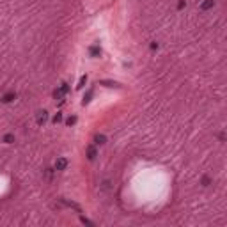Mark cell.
Instances as JSON below:
<instances>
[{
	"mask_svg": "<svg viewBox=\"0 0 227 227\" xmlns=\"http://www.w3.org/2000/svg\"><path fill=\"white\" fill-rule=\"evenodd\" d=\"M36 121H37L39 126L44 124V123L48 121V112H46V110H39V112H37V116H36Z\"/></svg>",
	"mask_w": 227,
	"mask_h": 227,
	"instance_id": "6da1fadb",
	"label": "cell"
},
{
	"mask_svg": "<svg viewBox=\"0 0 227 227\" xmlns=\"http://www.w3.org/2000/svg\"><path fill=\"white\" fill-rule=\"evenodd\" d=\"M67 167V160L66 158H57V162H55V170H64Z\"/></svg>",
	"mask_w": 227,
	"mask_h": 227,
	"instance_id": "7a4b0ae2",
	"label": "cell"
},
{
	"mask_svg": "<svg viewBox=\"0 0 227 227\" xmlns=\"http://www.w3.org/2000/svg\"><path fill=\"white\" fill-rule=\"evenodd\" d=\"M96 156H98L96 147H94V146H89V147H87V158H89V160H94Z\"/></svg>",
	"mask_w": 227,
	"mask_h": 227,
	"instance_id": "3957f363",
	"label": "cell"
},
{
	"mask_svg": "<svg viewBox=\"0 0 227 227\" xmlns=\"http://www.w3.org/2000/svg\"><path fill=\"white\" fill-rule=\"evenodd\" d=\"M89 53H90V57H99V55H101V48L94 44V46L89 48Z\"/></svg>",
	"mask_w": 227,
	"mask_h": 227,
	"instance_id": "277c9868",
	"label": "cell"
},
{
	"mask_svg": "<svg viewBox=\"0 0 227 227\" xmlns=\"http://www.w3.org/2000/svg\"><path fill=\"white\" fill-rule=\"evenodd\" d=\"M213 6H215L213 0H204V2L200 4V9H202V11H208V9H211Z\"/></svg>",
	"mask_w": 227,
	"mask_h": 227,
	"instance_id": "5b68a950",
	"label": "cell"
},
{
	"mask_svg": "<svg viewBox=\"0 0 227 227\" xmlns=\"http://www.w3.org/2000/svg\"><path fill=\"white\" fill-rule=\"evenodd\" d=\"M14 98H16V94H14V92H7V94H4L2 101H4V103H11V101H13Z\"/></svg>",
	"mask_w": 227,
	"mask_h": 227,
	"instance_id": "8992f818",
	"label": "cell"
},
{
	"mask_svg": "<svg viewBox=\"0 0 227 227\" xmlns=\"http://www.w3.org/2000/svg\"><path fill=\"white\" fill-rule=\"evenodd\" d=\"M94 142H96V144H105V142H106V137H105V135H96V137H94Z\"/></svg>",
	"mask_w": 227,
	"mask_h": 227,
	"instance_id": "52a82bcc",
	"label": "cell"
},
{
	"mask_svg": "<svg viewBox=\"0 0 227 227\" xmlns=\"http://www.w3.org/2000/svg\"><path fill=\"white\" fill-rule=\"evenodd\" d=\"M53 98H55V99H59V101L62 103V98H64V92H62V90H60V89H57V90H55V92H53Z\"/></svg>",
	"mask_w": 227,
	"mask_h": 227,
	"instance_id": "ba28073f",
	"label": "cell"
},
{
	"mask_svg": "<svg viewBox=\"0 0 227 227\" xmlns=\"http://www.w3.org/2000/svg\"><path fill=\"white\" fill-rule=\"evenodd\" d=\"M4 142L6 144H11V142H14V135H11V133H7L6 137H4Z\"/></svg>",
	"mask_w": 227,
	"mask_h": 227,
	"instance_id": "9c48e42d",
	"label": "cell"
},
{
	"mask_svg": "<svg viewBox=\"0 0 227 227\" xmlns=\"http://www.w3.org/2000/svg\"><path fill=\"white\" fill-rule=\"evenodd\" d=\"M90 98H92V90H89V92L85 94V98H83V101H82V103H83V105H87V103L90 101Z\"/></svg>",
	"mask_w": 227,
	"mask_h": 227,
	"instance_id": "30bf717a",
	"label": "cell"
},
{
	"mask_svg": "<svg viewBox=\"0 0 227 227\" xmlns=\"http://www.w3.org/2000/svg\"><path fill=\"white\" fill-rule=\"evenodd\" d=\"M85 82H87V76H85V75H83V76H82V78H80V80H78V85H76V89H82V87H83V85H85Z\"/></svg>",
	"mask_w": 227,
	"mask_h": 227,
	"instance_id": "8fae6325",
	"label": "cell"
},
{
	"mask_svg": "<svg viewBox=\"0 0 227 227\" xmlns=\"http://www.w3.org/2000/svg\"><path fill=\"white\" fill-rule=\"evenodd\" d=\"M75 123H76V116H71L69 119H67V121H66V124H67V126H73Z\"/></svg>",
	"mask_w": 227,
	"mask_h": 227,
	"instance_id": "7c38bea8",
	"label": "cell"
},
{
	"mask_svg": "<svg viewBox=\"0 0 227 227\" xmlns=\"http://www.w3.org/2000/svg\"><path fill=\"white\" fill-rule=\"evenodd\" d=\"M60 121H62V114H60V112H59V114H57V116H55V117H53V123H55V124H57V123H60Z\"/></svg>",
	"mask_w": 227,
	"mask_h": 227,
	"instance_id": "4fadbf2b",
	"label": "cell"
},
{
	"mask_svg": "<svg viewBox=\"0 0 227 227\" xmlns=\"http://www.w3.org/2000/svg\"><path fill=\"white\" fill-rule=\"evenodd\" d=\"M209 181H211V179H209L208 176H204V177H202V185H204V186H208V185H209Z\"/></svg>",
	"mask_w": 227,
	"mask_h": 227,
	"instance_id": "5bb4252c",
	"label": "cell"
},
{
	"mask_svg": "<svg viewBox=\"0 0 227 227\" xmlns=\"http://www.w3.org/2000/svg\"><path fill=\"white\" fill-rule=\"evenodd\" d=\"M103 83H105L106 87H119V85H117L116 82H103Z\"/></svg>",
	"mask_w": 227,
	"mask_h": 227,
	"instance_id": "9a60e30c",
	"label": "cell"
},
{
	"mask_svg": "<svg viewBox=\"0 0 227 227\" xmlns=\"http://www.w3.org/2000/svg\"><path fill=\"white\" fill-rule=\"evenodd\" d=\"M67 89H69V87H67V83H62V85H60V90H62V92H64V94L67 92Z\"/></svg>",
	"mask_w": 227,
	"mask_h": 227,
	"instance_id": "2e32d148",
	"label": "cell"
},
{
	"mask_svg": "<svg viewBox=\"0 0 227 227\" xmlns=\"http://www.w3.org/2000/svg\"><path fill=\"white\" fill-rule=\"evenodd\" d=\"M186 6V2H185V0H179V4H177V9H183Z\"/></svg>",
	"mask_w": 227,
	"mask_h": 227,
	"instance_id": "e0dca14e",
	"label": "cell"
}]
</instances>
